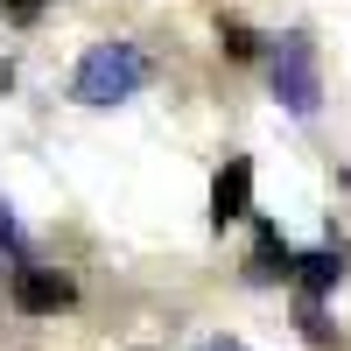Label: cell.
I'll use <instances>...</instances> for the list:
<instances>
[{
  "instance_id": "1",
  "label": "cell",
  "mask_w": 351,
  "mask_h": 351,
  "mask_svg": "<svg viewBox=\"0 0 351 351\" xmlns=\"http://www.w3.org/2000/svg\"><path fill=\"white\" fill-rule=\"evenodd\" d=\"M141 84H148V56H141L134 43H92L77 64V99L84 106H120L134 99Z\"/></svg>"
},
{
  "instance_id": "2",
  "label": "cell",
  "mask_w": 351,
  "mask_h": 351,
  "mask_svg": "<svg viewBox=\"0 0 351 351\" xmlns=\"http://www.w3.org/2000/svg\"><path fill=\"white\" fill-rule=\"evenodd\" d=\"M274 99H281L288 112H316L324 77H316V49H309V36H281V43H274Z\"/></svg>"
},
{
  "instance_id": "3",
  "label": "cell",
  "mask_w": 351,
  "mask_h": 351,
  "mask_svg": "<svg viewBox=\"0 0 351 351\" xmlns=\"http://www.w3.org/2000/svg\"><path fill=\"white\" fill-rule=\"evenodd\" d=\"M246 211H253V162L232 155V162L218 169V183H211V225L225 232L232 218H246Z\"/></svg>"
},
{
  "instance_id": "4",
  "label": "cell",
  "mask_w": 351,
  "mask_h": 351,
  "mask_svg": "<svg viewBox=\"0 0 351 351\" xmlns=\"http://www.w3.org/2000/svg\"><path fill=\"white\" fill-rule=\"evenodd\" d=\"M14 302H21L28 316H56V309L71 302V281H64V274H43V267H21V274H14Z\"/></svg>"
},
{
  "instance_id": "5",
  "label": "cell",
  "mask_w": 351,
  "mask_h": 351,
  "mask_svg": "<svg viewBox=\"0 0 351 351\" xmlns=\"http://www.w3.org/2000/svg\"><path fill=\"white\" fill-rule=\"evenodd\" d=\"M246 274H253V281H281V274H295V253L281 246V232H274V225L260 232V246H253V260H246Z\"/></svg>"
},
{
  "instance_id": "6",
  "label": "cell",
  "mask_w": 351,
  "mask_h": 351,
  "mask_svg": "<svg viewBox=\"0 0 351 351\" xmlns=\"http://www.w3.org/2000/svg\"><path fill=\"white\" fill-rule=\"evenodd\" d=\"M337 274H344V253H309V260H302V295L337 288Z\"/></svg>"
},
{
  "instance_id": "7",
  "label": "cell",
  "mask_w": 351,
  "mask_h": 351,
  "mask_svg": "<svg viewBox=\"0 0 351 351\" xmlns=\"http://www.w3.org/2000/svg\"><path fill=\"white\" fill-rule=\"evenodd\" d=\"M302 330H309L316 344H324V337H330V324H324V309H316V295H302Z\"/></svg>"
},
{
  "instance_id": "8",
  "label": "cell",
  "mask_w": 351,
  "mask_h": 351,
  "mask_svg": "<svg viewBox=\"0 0 351 351\" xmlns=\"http://www.w3.org/2000/svg\"><path fill=\"white\" fill-rule=\"evenodd\" d=\"M225 49H232V56H253V36H246L239 21H225Z\"/></svg>"
},
{
  "instance_id": "9",
  "label": "cell",
  "mask_w": 351,
  "mask_h": 351,
  "mask_svg": "<svg viewBox=\"0 0 351 351\" xmlns=\"http://www.w3.org/2000/svg\"><path fill=\"white\" fill-rule=\"evenodd\" d=\"M36 8H43V0H8V14H21V21L36 14Z\"/></svg>"
},
{
  "instance_id": "10",
  "label": "cell",
  "mask_w": 351,
  "mask_h": 351,
  "mask_svg": "<svg viewBox=\"0 0 351 351\" xmlns=\"http://www.w3.org/2000/svg\"><path fill=\"white\" fill-rule=\"evenodd\" d=\"M197 351H246V344H232V337H211V344H197Z\"/></svg>"
},
{
  "instance_id": "11",
  "label": "cell",
  "mask_w": 351,
  "mask_h": 351,
  "mask_svg": "<svg viewBox=\"0 0 351 351\" xmlns=\"http://www.w3.org/2000/svg\"><path fill=\"white\" fill-rule=\"evenodd\" d=\"M0 239H14V218H8V204H0Z\"/></svg>"
},
{
  "instance_id": "12",
  "label": "cell",
  "mask_w": 351,
  "mask_h": 351,
  "mask_svg": "<svg viewBox=\"0 0 351 351\" xmlns=\"http://www.w3.org/2000/svg\"><path fill=\"white\" fill-rule=\"evenodd\" d=\"M8 84H14V64H0V92H8Z\"/></svg>"
}]
</instances>
